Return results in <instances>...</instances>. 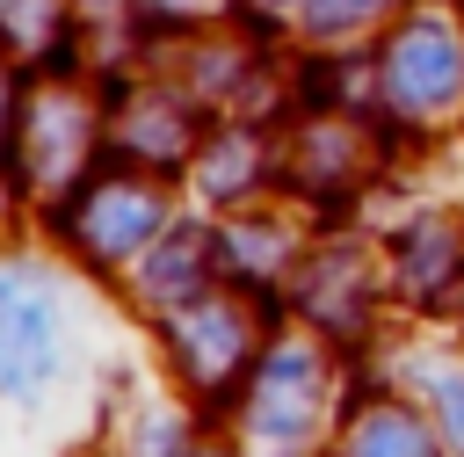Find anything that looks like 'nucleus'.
<instances>
[{
	"instance_id": "nucleus-4",
	"label": "nucleus",
	"mask_w": 464,
	"mask_h": 457,
	"mask_svg": "<svg viewBox=\"0 0 464 457\" xmlns=\"http://www.w3.org/2000/svg\"><path fill=\"white\" fill-rule=\"evenodd\" d=\"M355 457H428V442L406 413H370L355 428Z\"/></svg>"
},
{
	"instance_id": "nucleus-1",
	"label": "nucleus",
	"mask_w": 464,
	"mask_h": 457,
	"mask_svg": "<svg viewBox=\"0 0 464 457\" xmlns=\"http://www.w3.org/2000/svg\"><path fill=\"white\" fill-rule=\"evenodd\" d=\"M58 341H65V319L51 290L36 276H0V384L36 392L58 370Z\"/></svg>"
},
{
	"instance_id": "nucleus-5",
	"label": "nucleus",
	"mask_w": 464,
	"mask_h": 457,
	"mask_svg": "<svg viewBox=\"0 0 464 457\" xmlns=\"http://www.w3.org/2000/svg\"><path fill=\"white\" fill-rule=\"evenodd\" d=\"M377 7H384V0H326V7H319V22H326V29H341V22H362V15H377Z\"/></svg>"
},
{
	"instance_id": "nucleus-3",
	"label": "nucleus",
	"mask_w": 464,
	"mask_h": 457,
	"mask_svg": "<svg viewBox=\"0 0 464 457\" xmlns=\"http://www.w3.org/2000/svg\"><path fill=\"white\" fill-rule=\"evenodd\" d=\"M152 218H160V196L138 189V181H116V189H102V196L87 203L80 232H87L94 254H130V247L152 232Z\"/></svg>"
},
{
	"instance_id": "nucleus-2",
	"label": "nucleus",
	"mask_w": 464,
	"mask_h": 457,
	"mask_svg": "<svg viewBox=\"0 0 464 457\" xmlns=\"http://www.w3.org/2000/svg\"><path fill=\"white\" fill-rule=\"evenodd\" d=\"M392 87H399V102H413V109H450L457 87H464L457 36H450L442 22H413V29L392 44Z\"/></svg>"
},
{
	"instance_id": "nucleus-6",
	"label": "nucleus",
	"mask_w": 464,
	"mask_h": 457,
	"mask_svg": "<svg viewBox=\"0 0 464 457\" xmlns=\"http://www.w3.org/2000/svg\"><path fill=\"white\" fill-rule=\"evenodd\" d=\"M442 413H450V428L464 442V377H442Z\"/></svg>"
}]
</instances>
